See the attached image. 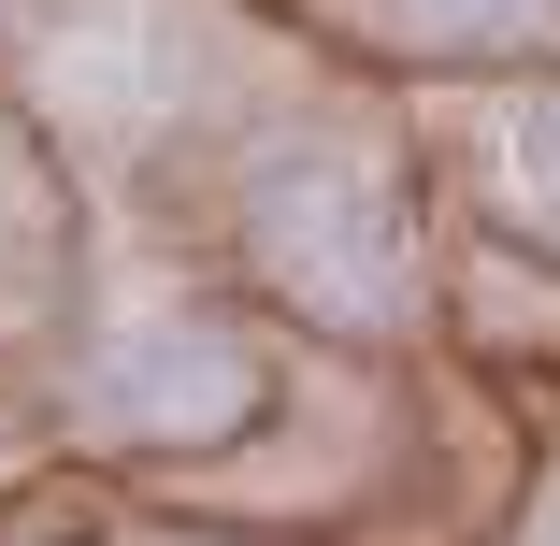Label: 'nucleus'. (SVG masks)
Returning a JSON list of instances; mask_svg holds the SVG:
<instances>
[{
	"mask_svg": "<svg viewBox=\"0 0 560 546\" xmlns=\"http://www.w3.org/2000/svg\"><path fill=\"white\" fill-rule=\"evenodd\" d=\"M259 259L273 288H302L316 316H346V332H374V316H402V187L360 159V144H288L259 173Z\"/></svg>",
	"mask_w": 560,
	"mask_h": 546,
	"instance_id": "nucleus-1",
	"label": "nucleus"
},
{
	"mask_svg": "<svg viewBox=\"0 0 560 546\" xmlns=\"http://www.w3.org/2000/svg\"><path fill=\"white\" fill-rule=\"evenodd\" d=\"M30 72L72 130H159L187 101V58H173L159 0H30Z\"/></svg>",
	"mask_w": 560,
	"mask_h": 546,
	"instance_id": "nucleus-2",
	"label": "nucleus"
},
{
	"mask_svg": "<svg viewBox=\"0 0 560 546\" xmlns=\"http://www.w3.org/2000/svg\"><path fill=\"white\" fill-rule=\"evenodd\" d=\"M86 403L116 417V431H231L259 403V360L231 332H187V316H159V332H116L86 374Z\"/></svg>",
	"mask_w": 560,
	"mask_h": 546,
	"instance_id": "nucleus-3",
	"label": "nucleus"
},
{
	"mask_svg": "<svg viewBox=\"0 0 560 546\" xmlns=\"http://www.w3.org/2000/svg\"><path fill=\"white\" fill-rule=\"evenodd\" d=\"M560 0H374V30L388 44H517V30H546Z\"/></svg>",
	"mask_w": 560,
	"mask_h": 546,
	"instance_id": "nucleus-4",
	"label": "nucleus"
},
{
	"mask_svg": "<svg viewBox=\"0 0 560 546\" xmlns=\"http://www.w3.org/2000/svg\"><path fill=\"white\" fill-rule=\"evenodd\" d=\"M503 201H517V216H532V231L560 245V86H546V101H532V116L503 130Z\"/></svg>",
	"mask_w": 560,
	"mask_h": 546,
	"instance_id": "nucleus-5",
	"label": "nucleus"
}]
</instances>
